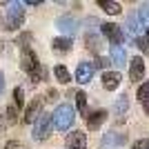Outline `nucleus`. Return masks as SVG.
<instances>
[{"mask_svg":"<svg viewBox=\"0 0 149 149\" xmlns=\"http://www.w3.org/2000/svg\"><path fill=\"white\" fill-rule=\"evenodd\" d=\"M67 149H87V136H85V131L74 129L71 134H67Z\"/></svg>","mask_w":149,"mask_h":149,"instance_id":"14","label":"nucleus"},{"mask_svg":"<svg viewBox=\"0 0 149 149\" xmlns=\"http://www.w3.org/2000/svg\"><path fill=\"white\" fill-rule=\"evenodd\" d=\"M109 62H111V60H109V58H96V62H93V67H96V69H105V71H107V67H109Z\"/></svg>","mask_w":149,"mask_h":149,"instance_id":"29","label":"nucleus"},{"mask_svg":"<svg viewBox=\"0 0 149 149\" xmlns=\"http://www.w3.org/2000/svg\"><path fill=\"white\" fill-rule=\"evenodd\" d=\"M85 27H87V33H93V29H96V27H102V22H100L98 18H87L85 20Z\"/></svg>","mask_w":149,"mask_h":149,"instance_id":"28","label":"nucleus"},{"mask_svg":"<svg viewBox=\"0 0 149 149\" xmlns=\"http://www.w3.org/2000/svg\"><path fill=\"white\" fill-rule=\"evenodd\" d=\"M125 143H127V136L120 134L116 129H109L100 140V149H123Z\"/></svg>","mask_w":149,"mask_h":149,"instance_id":"6","label":"nucleus"},{"mask_svg":"<svg viewBox=\"0 0 149 149\" xmlns=\"http://www.w3.org/2000/svg\"><path fill=\"white\" fill-rule=\"evenodd\" d=\"M13 105L18 107V109H22V105H25V89L22 87L13 89Z\"/></svg>","mask_w":149,"mask_h":149,"instance_id":"23","label":"nucleus"},{"mask_svg":"<svg viewBox=\"0 0 149 149\" xmlns=\"http://www.w3.org/2000/svg\"><path fill=\"white\" fill-rule=\"evenodd\" d=\"M74 98H76V109H78V113L87 118L89 116V111H87V93L85 91H76Z\"/></svg>","mask_w":149,"mask_h":149,"instance_id":"21","label":"nucleus"},{"mask_svg":"<svg viewBox=\"0 0 149 149\" xmlns=\"http://www.w3.org/2000/svg\"><path fill=\"white\" fill-rule=\"evenodd\" d=\"M143 40L147 42V47H149V27H147V31H145V36H143Z\"/></svg>","mask_w":149,"mask_h":149,"instance_id":"37","label":"nucleus"},{"mask_svg":"<svg viewBox=\"0 0 149 149\" xmlns=\"http://www.w3.org/2000/svg\"><path fill=\"white\" fill-rule=\"evenodd\" d=\"M136 96H138V100H140V102H145V100L149 98V80H145L143 85H140V87H138Z\"/></svg>","mask_w":149,"mask_h":149,"instance_id":"26","label":"nucleus"},{"mask_svg":"<svg viewBox=\"0 0 149 149\" xmlns=\"http://www.w3.org/2000/svg\"><path fill=\"white\" fill-rule=\"evenodd\" d=\"M54 76H56V80L60 82V85H69V82H71V74H69V69L65 67V65H56V67H54Z\"/></svg>","mask_w":149,"mask_h":149,"instance_id":"20","label":"nucleus"},{"mask_svg":"<svg viewBox=\"0 0 149 149\" xmlns=\"http://www.w3.org/2000/svg\"><path fill=\"white\" fill-rule=\"evenodd\" d=\"M143 109H145V113H147V116H149V98H147V100H145V102H143Z\"/></svg>","mask_w":149,"mask_h":149,"instance_id":"36","label":"nucleus"},{"mask_svg":"<svg viewBox=\"0 0 149 149\" xmlns=\"http://www.w3.org/2000/svg\"><path fill=\"white\" fill-rule=\"evenodd\" d=\"M0 20H2V18H0Z\"/></svg>","mask_w":149,"mask_h":149,"instance_id":"38","label":"nucleus"},{"mask_svg":"<svg viewBox=\"0 0 149 149\" xmlns=\"http://www.w3.org/2000/svg\"><path fill=\"white\" fill-rule=\"evenodd\" d=\"M107 118H109V111H107V109H96V111H91L87 116V127L91 131H96V129L102 127V123H105Z\"/></svg>","mask_w":149,"mask_h":149,"instance_id":"15","label":"nucleus"},{"mask_svg":"<svg viewBox=\"0 0 149 149\" xmlns=\"http://www.w3.org/2000/svg\"><path fill=\"white\" fill-rule=\"evenodd\" d=\"M25 5H27V7H40L42 2H40V0H27Z\"/></svg>","mask_w":149,"mask_h":149,"instance_id":"33","label":"nucleus"},{"mask_svg":"<svg viewBox=\"0 0 149 149\" xmlns=\"http://www.w3.org/2000/svg\"><path fill=\"white\" fill-rule=\"evenodd\" d=\"M18 111H20V109H18V107H16V105H13V102H11V105H9V107H7V123H9V125H13V123H18Z\"/></svg>","mask_w":149,"mask_h":149,"instance_id":"25","label":"nucleus"},{"mask_svg":"<svg viewBox=\"0 0 149 149\" xmlns=\"http://www.w3.org/2000/svg\"><path fill=\"white\" fill-rule=\"evenodd\" d=\"M74 120H76V111H74V107L67 105V102H60L54 109V113H51L54 129H58V131H69L71 125H74Z\"/></svg>","mask_w":149,"mask_h":149,"instance_id":"1","label":"nucleus"},{"mask_svg":"<svg viewBox=\"0 0 149 149\" xmlns=\"http://www.w3.org/2000/svg\"><path fill=\"white\" fill-rule=\"evenodd\" d=\"M127 116H129V96L123 93V96H118L116 102H113V120L118 125H125Z\"/></svg>","mask_w":149,"mask_h":149,"instance_id":"9","label":"nucleus"},{"mask_svg":"<svg viewBox=\"0 0 149 149\" xmlns=\"http://www.w3.org/2000/svg\"><path fill=\"white\" fill-rule=\"evenodd\" d=\"M2 149H27V147L20 143V140H9V143H7Z\"/></svg>","mask_w":149,"mask_h":149,"instance_id":"31","label":"nucleus"},{"mask_svg":"<svg viewBox=\"0 0 149 149\" xmlns=\"http://www.w3.org/2000/svg\"><path fill=\"white\" fill-rule=\"evenodd\" d=\"M56 27H58V31H60V33H65V38H71L74 33H78L80 22H78L74 16L65 13V16H60V18L56 20Z\"/></svg>","mask_w":149,"mask_h":149,"instance_id":"7","label":"nucleus"},{"mask_svg":"<svg viewBox=\"0 0 149 149\" xmlns=\"http://www.w3.org/2000/svg\"><path fill=\"white\" fill-rule=\"evenodd\" d=\"M2 89H5V74L0 71V93H2Z\"/></svg>","mask_w":149,"mask_h":149,"instance_id":"34","label":"nucleus"},{"mask_svg":"<svg viewBox=\"0 0 149 149\" xmlns=\"http://www.w3.org/2000/svg\"><path fill=\"white\" fill-rule=\"evenodd\" d=\"M7 7V16H5V29L7 31H16L25 25V2H2Z\"/></svg>","mask_w":149,"mask_h":149,"instance_id":"2","label":"nucleus"},{"mask_svg":"<svg viewBox=\"0 0 149 149\" xmlns=\"http://www.w3.org/2000/svg\"><path fill=\"white\" fill-rule=\"evenodd\" d=\"M29 78H31V82H33V85H38V82H42V80H47V67L40 62V67H38L36 71L29 76Z\"/></svg>","mask_w":149,"mask_h":149,"instance_id":"22","label":"nucleus"},{"mask_svg":"<svg viewBox=\"0 0 149 149\" xmlns=\"http://www.w3.org/2000/svg\"><path fill=\"white\" fill-rule=\"evenodd\" d=\"M98 7L102 9V11L111 13V16H118V13L123 11L120 2H116V0H98Z\"/></svg>","mask_w":149,"mask_h":149,"instance_id":"19","label":"nucleus"},{"mask_svg":"<svg viewBox=\"0 0 149 149\" xmlns=\"http://www.w3.org/2000/svg\"><path fill=\"white\" fill-rule=\"evenodd\" d=\"M5 127H7V120L2 118V116H0V134H2V131H5Z\"/></svg>","mask_w":149,"mask_h":149,"instance_id":"35","label":"nucleus"},{"mask_svg":"<svg viewBox=\"0 0 149 149\" xmlns=\"http://www.w3.org/2000/svg\"><path fill=\"white\" fill-rule=\"evenodd\" d=\"M143 22H140V18H138V13H129L127 16V20H125V31L129 33V36H136L138 40H140V36H143Z\"/></svg>","mask_w":149,"mask_h":149,"instance_id":"13","label":"nucleus"},{"mask_svg":"<svg viewBox=\"0 0 149 149\" xmlns=\"http://www.w3.org/2000/svg\"><path fill=\"white\" fill-rule=\"evenodd\" d=\"M31 33L29 31H25V33H20L18 36V40H16V45H20V47H22V49H29V42H31Z\"/></svg>","mask_w":149,"mask_h":149,"instance_id":"27","label":"nucleus"},{"mask_svg":"<svg viewBox=\"0 0 149 149\" xmlns=\"http://www.w3.org/2000/svg\"><path fill=\"white\" fill-rule=\"evenodd\" d=\"M42 107H45V98L42 96H36L27 102L25 111H22V123L25 125H33L40 116H42Z\"/></svg>","mask_w":149,"mask_h":149,"instance_id":"4","label":"nucleus"},{"mask_svg":"<svg viewBox=\"0 0 149 149\" xmlns=\"http://www.w3.org/2000/svg\"><path fill=\"white\" fill-rule=\"evenodd\" d=\"M109 60L116 67H125L127 65V54H125L123 45H109Z\"/></svg>","mask_w":149,"mask_h":149,"instance_id":"16","label":"nucleus"},{"mask_svg":"<svg viewBox=\"0 0 149 149\" xmlns=\"http://www.w3.org/2000/svg\"><path fill=\"white\" fill-rule=\"evenodd\" d=\"M85 47H87L89 51H93V54H100V49H102V38H100L98 33H87V36H85Z\"/></svg>","mask_w":149,"mask_h":149,"instance_id":"18","label":"nucleus"},{"mask_svg":"<svg viewBox=\"0 0 149 149\" xmlns=\"http://www.w3.org/2000/svg\"><path fill=\"white\" fill-rule=\"evenodd\" d=\"M71 47H74V40H71V38L60 36V38H54V40H51V49L58 51V54H67V51H71Z\"/></svg>","mask_w":149,"mask_h":149,"instance_id":"17","label":"nucleus"},{"mask_svg":"<svg viewBox=\"0 0 149 149\" xmlns=\"http://www.w3.org/2000/svg\"><path fill=\"white\" fill-rule=\"evenodd\" d=\"M100 33L109 40V45H123L125 42V33H123V27L116 25V22H102L100 27Z\"/></svg>","mask_w":149,"mask_h":149,"instance_id":"5","label":"nucleus"},{"mask_svg":"<svg viewBox=\"0 0 149 149\" xmlns=\"http://www.w3.org/2000/svg\"><path fill=\"white\" fill-rule=\"evenodd\" d=\"M131 149H149V138H140L131 145Z\"/></svg>","mask_w":149,"mask_h":149,"instance_id":"30","label":"nucleus"},{"mask_svg":"<svg viewBox=\"0 0 149 149\" xmlns=\"http://www.w3.org/2000/svg\"><path fill=\"white\" fill-rule=\"evenodd\" d=\"M38 67H40V62H38V56H36V51L31 49V47L20 51V69H22L25 74L31 76Z\"/></svg>","mask_w":149,"mask_h":149,"instance_id":"8","label":"nucleus"},{"mask_svg":"<svg viewBox=\"0 0 149 149\" xmlns=\"http://www.w3.org/2000/svg\"><path fill=\"white\" fill-rule=\"evenodd\" d=\"M138 18H140V22H143L145 27H149V2H143V5H140V9H138Z\"/></svg>","mask_w":149,"mask_h":149,"instance_id":"24","label":"nucleus"},{"mask_svg":"<svg viewBox=\"0 0 149 149\" xmlns=\"http://www.w3.org/2000/svg\"><path fill=\"white\" fill-rule=\"evenodd\" d=\"M120 82H123V76H120L118 69H107V71H102V87H105L107 91L118 89Z\"/></svg>","mask_w":149,"mask_h":149,"instance_id":"12","label":"nucleus"},{"mask_svg":"<svg viewBox=\"0 0 149 149\" xmlns=\"http://www.w3.org/2000/svg\"><path fill=\"white\" fill-rule=\"evenodd\" d=\"M93 74H96V67H93V62H87V60H80L78 62V67H76V82H80V85H87L89 80H93Z\"/></svg>","mask_w":149,"mask_h":149,"instance_id":"10","label":"nucleus"},{"mask_svg":"<svg viewBox=\"0 0 149 149\" xmlns=\"http://www.w3.org/2000/svg\"><path fill=\"white\" fill-rule=\"evenodd\" d=\"M143 78H145V60H143V56H134L129 60V80L140 82Z\"/></svg>","mask_w":149,"mask_h":149,"instance_id":"11","label":"nucleus"},{"mask_svg":"<svg viewBox=\"0 0 149 149\" xmlns=\"http://www.w3.org/2000/svg\"><path fill=\"white\" fill-rule=\"evenodd\" d=\"M51 129H54V123H51V113L42 111V116L33 123V129H31V138L36 143H42L51 136Z\"/></svg>","mask_w":149,"mask_h":149,"instance_id":"3","label":"nucleus"},{"mask_svg":"<svg viewBox=\"0 0 149 149\" xmlns=\"http://www.w3.org/2000/svg\"><path fill=\"white\" fill-rule=\"evenodd\" d=\"M45 100H49V102L58 100V91H56V89H49V91H47V98H45Z\"/></svg>","mask_w":149,"mask_h":149,"instance_id":"32","label":"nucleus"}]
</instances>
